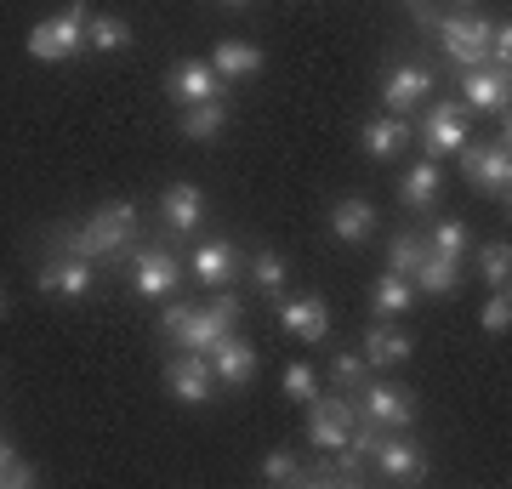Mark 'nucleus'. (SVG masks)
<instances>
[{
  "label": "nucleus",
  "mask_w": 512,
  "mask_h": 489,
  "mask_svg": "<svg viewBox=\"0 0 512 489\" xmlns=\"http://www.w3.org/2000/svg\"><path fill=\"white\" fill-rule=\"evenodd\" d=\"M160 381H165V393L177 404H188V410H200V404H211V393H217V376H211V359L205 353H171L165 359V370H160Z\"/></svg>",
  "instance_id": "9"
},
{
  "label": "nucleus",
  "mask_w": 512,
  "mask_h": 489,
  "mask_svg": "<svg viewBox=\"0 0 512 489\" xmlns=\"http://www.w3.org/2000/svg\"><path fill=\"white\" fill-rule=\"evenodd\" d=\"M439 194H444L439 160H416L399 177V205H404V211H433V205H439Z\"/></svg>",
  "instance_id": "22"
},
{
  "label": "nucleus",
  "mask_w": 512,
  "mask_h": 489,
  "mask_svg": "<svg viewBox=\"0 0 512 489\" xmlns=\"http://www.w3.org/2000/svg\"><path fill=\"white\" fill-rule=\"evenodd\" d=\"M410 296H416V285H410L404 273H382V279H376V319L410 313Z\"/></svg>",
  "instance_id": "32"
},
{
  "label": "nucleus",
  "mask_w": 512,
  "mask_h": 489,
  "mask_svg": "<svg viewBox=\"0 0 512 489\" xmlns=\"http://www.w3.org/2000/svg\"><path fill=\"white\" fill-rule=\"evenodd\" d=\"M245 273H251L256 290L279 296V290H285V279H291V262H285L279 251H256V256H245Z\"/></svg>",
  "instance_id": "31"
},
{
  "label": "nucleus",
  "mask_w": 512,
  "mask_h": 489,
  "mask_svg": "<svg viewBox=\"0 0 512 489\" xmlns=\"http://www.w3.org/2000/svg\"><path fill=\"white\" fill-rule=\"evenodd\" d=\"M188 273H194L205 290L234 285L239 273H245V251H239L234 239H205L200 251H194V262H188Z\"/></svg>",
  "instance_id": "16"
},
{
  "label": "nucleus",
  "mask_w": 512,
  "mask_h": 489,
  "mask_svg": "<svg viewBox=\"0 0 512 489\" xmlns=\"http://www.w3.org/2000/svg\"><path fill=\"white\" fill-rule=\"evenodd\" d=\"M461 177L473 182L484 200H501L507 205V188H512V154H507V137L501 143H461Z\"/></svg>",
  "instance_id": "8"
},
{
  "label": "nucleus",
  "mask_w": 512,
  "mask_h": 489,
  "mask_svg": "<svg viewBox=\"0 0 512 489\" xmlns=\"http://www.w3.org/2000/svg\"><path fill=\"white\" fill-rule=\"evenodd\" d=\"M421 251H427V239L410 234V228H399V234L387 239V273H410L421 262Z\"/></svg>",
  "instance_id": "34"
},
{
  "label": "nucleus",
  "mask_w": 512,
  "mask_h": 489,
  "mask_svg": "<svg viewBox=\"0 0 512 489\" xmlns=\"http://www.w3.org/2000/svg\"><path fill=\"white\" fill-rule=\"evenodd\" d=\"M154 330H160L165 347H183V353H211V347L228 336V325H222L211 308H200V302H171Z\"/></svg>",
  "instance_id": "3"
},
{
  "label": "nucleus",
  "mask_w": 512,
  "mask_h": 489,
  "mask_svg": "<svg viewBox=\"0 0 512 489\" xmlns=\"http://www.w3.org/2000/svg\"><path fill=\"white\" fill-rule=\"evenodd\" d=\"M404 279H410L421 296H456L461 290V262H450V256H439V251H421V262L404 273Z\"/></svg>",
  "instance_id": "24"
},
{
  "label": "nucleus",
  "mask_w": 512,
  "mask_h": 489,
  "mask_svg": "<svg viewBox=\"0 0 512 489\" xmlns=\"http://www.w3.org/2000/svg\"><path fill=\"white\" fill-rule=\"evenodd\" d=\"M359 143H365V154H376V160H399L404 148L416 143V126H410V114H376V120L359 126Z\"/></svg>",
  "instance_id": "19"
},
{
  "label": "nucleus",
  "mask_w": 512,
  "mask_h": 489,
  "mask_svg": "<svg viewBox=\"0 0 512 489\" xmlns=\"http://www.w3.org/2000/svg\"><path fill=\"white\" fill-rule=\"evenodd\" d=\"M319 393V376H313V364H285V399L291 404H308Z\"/></svg>",
  "instance_id": "38"
},
{
  "label": "nucleus",
  "mask_w": 512,
  "mask_h": 489,
  "mask_svg": "<svg viewBox=\"0 0 512 489\" xmlns=\"http://www.w3.org/2000/svg\"><path fill=\"white\" fill-rule=\"evenodd\" d=\"M92 222L103 228V234H114V239H137V228H143V211L131 200H103L92 211Z\"/></svg>",
  "instance_id": "30"
},
{
  "label": "nucleus",
  "mask_w": 512,
  "mask_h": 489,
  "mask_svg": "<svg viewBox=\"0 0 512 489\" xmlns=\"http://www.w3.org/2000/svg\"><path fill=\"white\" fill-rule=\"evenodd\" d=\"M205 359H211V376H217V387H245V381L256 376V347L245 342L239 330H228V336H222L211 353H205Z\"/></svg>",
  "instance_id": "17"
},
{
  "label": "nucleus",
  "mask_w": 512,
  "mask_h": 489,
  "mask_svg": "<svg viewBox=\"0 0 512 489\" xmlns=\"http://www.w3.org/2000/svg\"><path fill=\"white\" fill-rule=\"evenodd\" d=\"M433 91V69L427 63H387V74H382V103H387V114H410Z\"/></svg>",
  "instance_id": "15"
},
{
  "label": "nucleus",
  "mask_w": 512,
  "mask_h": 489,
  "mask_svg": "<svg viewBox=\"0 0 512 489\" xmlns=\"http://www.w3.org/2000/svg\"><path fill=\"white\" fill-rule=\"evenodd\" d=\"M0 313H6V290H0Z\"/></svg>",
  "instance_id": "42"
},
{
  "label": "nucleus",
  "mask_w": 512,
  "mask_h": 489,
  "mask_svg": "<svg viewBox=\"0 0 512 489\" xmlns=\"http://www.w3.org/2000/svg\"><path fill=\"white\" fill-rule=\"evenodd\" d=\"M450 6H456V12H467V6H473V0H450Z\"/></svg>",
  "instance_id": "41"
},
{
  "label": "nucleus",
  "mask_w": 512,
  "mask_h": 489,
  "mask_svg": "<svg viewBox=\"0 0 512 489\" xmlns=\"http://www.w3.org/2000/svg\"><path fill=\"white\" fill-rule=\"evenodd\" d=\"M126 273H131V290L148 296V302H165V296H177V285H183V262H177L171 245H131Z\"/></svg>",
  "instance_id": "6"
},
{
  "label": "nucleus",
  "mask_w": 512,
  "mask_h": 489,
  "mask_svg": "<svg viewBox=\"0 0 512 489\" xmlns=\"http://www.w3.org/2000/svg\"><path fill=\"white\" fill-rule=\"evenodd\" d=\"M160 222H165V234H194L205 222V194L194 182H171L160 194Z\"/></svg>",
  "instance_id": "21"
},
{
  "label": "nucleus",
  "mask_w": 512,
  "mask_h": 489,
  "mask_svg": "<svg viewBox=\"0 0 512 489\" xmlns=\"http://www.w3.org/2000/svg\"><path fill=\"white\" fill-rule=\"evenodd\" d=\"M365 353H353V347H342V353H336V359H330V381H336V387H342V393H359V387H365Z\"/></svg>",
  "instance_id": "35"
},
{
  "label": "nucleus",
  "mask_w": 512,
  "mask_h": 489,
  "mask_svg": "<svg viewBox=\"0 0 512 489\" xmlns=\"http://www.w3.org/2000/svg\"><path fill=\"white\" fill-rule=\"evenodd\" d=\"M222 91H228V80H222L211 63H200V57H183V63H171V69H165V97H171L177 109L211 103V97H222Z\"/></svg>",
  "instance_id": "11"
},
{
  "label": "nucleus",
  "mask_w": 512,
  "mask_h": 489,
  "mask_svg": "<svg viewBox=\"0 0 512 489\" xmlns=\"http://www.w3.org/2000/svg\"><path fill=\"white\" fill-rule=\"evenodd\" d=\"M370 461H376V472H382L387 484H421L427 478V450H421L416 438H404V433H382L376 438V450H370Z\"/></svg>",
  "instance_id": "13"
},
{
  "label": "nucleus",
  "mask_w": 512,
  "mask_h": 489,
  "mask_svg": "<svg viewBox=\"0 0 512 489\" xmlns=\"http://www.w3.org/2000/svg\"><path fill=\"white\" fill-rule=\"evenodd\" d=\"M262 484H302V455L296 450H268L262 455Z\"/></svg>",
  "instance_id": "36"
},
{
  "label": "nucleus",
  "mask_w": 512,
  "mask_h": 489,
  "mask_svg": "<svg viewBox=\"0 0 512 489\" xmlns=\"http://www.w3.org/2000/svg\"><path fill=\"white\" fill-rule=\"evenodd\" d=\"M222 126H228V97L194 103V109H183V120H177V131H183V137H194V143H211Z\"/></svg>",
  "instance_id": "26"
},
{
  "label": "nucleus",
  "mask_w": 512,
  "mask_h": 489,
  "mask_svg": "<svg viewBox=\"0 0 512 489\" xmlns=\"http://www.w3.org/2000/svg\"><path fill=\"white\" fill-rule=\"evenodd\" d=\"M507 63H512V29L507 23H490V69L507 74Z\"/></svg>",
  "instance_id": "40"
},
{
  "label": "nucleus",
  "mask_w": 512,
  "mask_h": 489,
  "mask_svg": "<svg viewBox=\"0 0 512 489\" xmlns=\"http://www.w3.org/2000/svg\"><path fill=\"white\" fill-rule=\"evenodd\" d=\"M222 6H245V0H222Z\"/></svg>",
  "instance_id": "43"
},
{
  "label": "nucleus",
  "mask_w": 512,
  "mask_h": 489,
  "mask_svg": "<svg viewBox=\"0 0 512 489\" xmlns=\"http://www.w3.org/2000/svg\"><path fill=\"white\" fill-rule=\"evenodd\" d=\"M427 251H439V256H450V262H461V256L473 251V228L461 217H439L433 228H427Z\"/></svg>",
  "instance_id": "28"
},
{
  "label": "nucleus",
  "mask_w": 512,
  "mask_h": 489,
  "mask_svg": "<svg viewBox=\"0 0 512 489\" xmlns=\"http://www.w3.org/2000/svg\"><path fill=\"white\" fill-rule=\"evenodd\" d=\"M478 279H484V290H507V279H512V245L507 239H484V245H478Z\"/></svg>",
  "instance_id": "29"
},
{
  "label": "nucleus",
  "mask_w": 512,
  "mask_h": 489,
  "mask_svg": "<svg viewBox=\"0 0 512 489\" xmlns=\"http://www.w3.org/2000/svg\"><path fill=\"white\" fill-rule=\"evenodd\" d=\"M359 416H370L387 433H410L416 427V393L399 381H370V387H359Z\"/></svg>",
  "instance_id": "10"
},
{
  "label": "nucleus",
  "mask_w": 512,
  "mask_h": 489,
  "mask_svg": "<svg viewBox=\"0 0 512 489\" xmlns=\"http://www.w3.org/2000/svg\"><path fill=\"white\" fill-rule=\"evenodd\" d=\"M467 103H461V97H439V103H433V109L421 114V126H416V143H421V154H427V160H444V154H461V143H467V137H473V131H467Z\"/></svg>",
  "instance_id": "7"
},
{
  "label": "nucleus",
  "mask_w": 512,
  "mask_h": 489,
  "mask_svg": "<svg viewBox=\"0 0 512 489\" xmlns=\"http://www.w3.org/2000/svg\"><path fill=\"white\" fill-rule=\"evenodd\" d=\"M205 308L217 313V319H222L228 330H239V319H245V302H239V290H234V285H217V290H211V302H205Z\"/></svg>",
  "instance_id": "39"
},
{
  "label": "nucleus",
  "mask_w": 512,
  "mask_h": 489,
  "mask_svg": "<svg viewBox=\"0 0 512 489\" xmlns=\"http://www.w3.org/2000/svg\"><path fill=\"white\" fill-rule=\"evenodd\" d=\"M507 325H512L507 290H490V302H484V313H478V330H484V336H507Z\"/></svg>",
  "instance_id": "37"
},
{
  "label": "nucleus",
  "mask_w": 512,
  "mask_h": 489,
  "mask_svg": "<svg viewBox=\"0 0 512 489\" xmlns=\"http://www.w3.org/2000/svg\"><path fill=\"white\" fill-rule=\"evenodd\" d=\"M456 91L473 114H501V120H507V74H495L490 63H484V69H461Z\"/></svg>",
  "instance_id": "18"
},
{
  "label": "nucleus",
  "mask_w": 512,
  "mask_h": 489,
  "mask_svg": "<svg viewBox=\"0 0 512 489\" xmlns=\"http://www.w3.org/2000/svg\"><path fill=\"white\" fill-rule=\"evenodd\" d=\"M279 330H285V336H296V342H325L330 336V302L325 296H285V302H279Z\"/></svg>",
  "instance_id": "14"
},
{
  "label": "nucleus",
  "mask_w": 512,
  "mask_h": 489,
  "mask_svg": "<svg viewBox=\"0 0 512 489\" xmlns=\"http://www.w3.org/2000/svg\"><path fill=\"white\" fill-rule=\"evenodd\" d=\"M86 18H92V12H86V0H69L57 18L35 23L29 40H23L29 57H35V63H69V57H80V52H86Z\"/></svg>",
  "instance_id": "1"
},
{
  "label": "nucleus",
  "mask_w": 512,
  "mask_h": 489,
  "mask_svg": "<svg viewBox=\"0 0 512 489\" xmlns=\"http://www.w3.org/2000/svg\"><path fill=\"white\" fill-rule=\"evenodd\" d=\"M211 69L222 80H251V74H262V46H251V40H217L211 46Z\"/></svg>",
  "instance_id": "25"
},
{
  "label": "nucleus",
  "mask_w": 512,
  "mask_h": 489,
  "mask_svg": "<svg viewBox=\"0 0 512 489\" xmlns=\"http://www.w3.org/2000/svg\"><path fill=\"white\" fill-rule=\"evenodd\" d=\"M302 410H308V444L319 455H330L348 444V427L359 421V393H342V387L336 393H313Z\"/></svg>",
  "instance_id": "4"
},
{
  "label": "nucleus",
  "mask_w": 512,
  "mask_h": 489,
  "mask_svg": "<svg viewBox=\"0 0 512 489\" xmlns=\"http://www.w3.org/2000/svg\"><path fill=\"white\" fill-rule=\"evenodd\" d=\"M137 239H114L103 234L92 217L86 222H52L46 228V251H63V256H86V262H126Z\"/></svg>",
  "instance_id": "5"
},
{
  "label": "nucleus",
  "mask_w": 512,
  "mask_h": 489,
  "mask_svg": "<svg viewBox=\"0 0 512 489\" xmlns=\"http://www.w3.org/2000/svg\"><path fill=\"white\" fill-rule=\"evenodd\" d=\"M35 285L46 290V296H69V302H80V296H92V290H97V262L52 251V256L35 268Z\"/></svg>",
  "instance_id": "12"
},
{
  "label": "nucleus",
  "mask_w": 512,
  "mask_h": 489,
  "mask_svg": "<svg viewBox=\"0 0 512 489\" xmlns=\"http://www.w3.org/2000/svg\"><path fill=\"white\" fill-rule=\"evenodd\" d=\"M86 46L103 52V57L126 52V46H131V23L114 18V12H92V18H86Z\"/></svg>",
  "instance_id": "27"
},
{
  "label": "nucleus",
  "mask_w": 512,
  "mask_h": 489,
  "mask_svg": "<svg viewBox=\"0 0 512 489\" xmlns=\"http://www.w3.org/2000/svg\"><path fill=\"white\" fill-rule=\"evenodd\" d=\"M433 40L456 69H484L490 63V18H478V12H439Z\"/></svg>",
  "instance_id": "2"
},
{
  "label": "nucleus",
  "mask_w": 512,
  "mask_h": 489,
  "mask_svg": "<svg viewBox=\"0 0 512 489\" xmlns=\"http://www.w3.org/2000/svg\"><path fill=\"white\" fill-rule=\"evenodd\" d=\"M410 353H416V336H410V330H399L393 319H376V325L365 330V364H370V370L410 364Z\"/></svg>",
  "instance_id": "20"
},
{
  "label": "nucleus",
  "mask_w": 512,
  "mask_h": 489,
  "mask_svg": "<svg viewBox=\"0 0 512 489\" xmlns=\"http://www.w3.org/2000/svg\"><path fill=\"white\" fill-rule=\"evenodd\" d=\"M29 484H40L35 461H23L12 438H0V489H29Z\"/></svg>",
  "instance_id": "33"
},
{
  "label": "nucleus",
  "mask_w": 512,
  "mask_h": 489,
  "mask_svg": "<svg viewBox=\"0 0 512 489\" xmlns=\"http://www.w3.org/2000/svg\"><path fill=\"white\" fill-rule=\"evenodd\" d=\"M330 234L342 239V245H365V239L376 234V205H370L365 194L336 200V211H330Z\"/></svg>",
  "instance_id": "23"
}]
</instances>
